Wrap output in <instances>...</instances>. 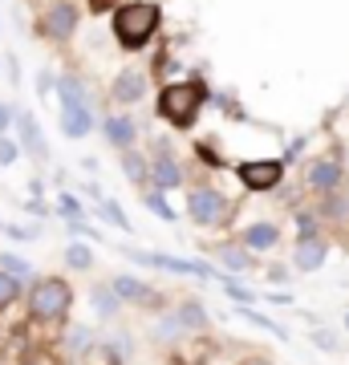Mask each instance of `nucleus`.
Segmentation results:
<instances>
[{"label":"nucleus","mask_w":349,"mask_h":365,"mask_svg":"<svg viewBox=\"0 0 349 365\" xmlns=\"http://www.w3.org/2000/svg\"><path fill=\"white\" fill-rule=\"evenodd\" d=\"M29 365H53V361H45V357H37V361H29Z\"/></svg>","instance_id":"nucleus-33"},{"label":"nucleus","mask_w":349,"mask_h":365,"mask_svg":"<svg viewBox=\"0 0 349 365\" xmlns=\"http://www.w3.org/2000/svg\"><path fill=\"white\" fill-rule=\"evenodd\" d=\"M16 130H21V143H25V150L33 158H49V146H45V138H41V126L33 114H16Z\"/></svg>","instance_id":"nucleus-8"},{"label":"nucleus","mask_w":349,"mask_h":365,"mask_svg":"<svg viewBox=\"0 0 349 365\" xmlns=\"http://www.w3.org/2000/svg\"><path fill=\"white\" fill-rule=\"evenodd\" d=\"M345 329H349V317H345Z\"/></svg>","instance_id":"nucleus-35"},{"label":"nucleus","mask_w":349,"mask_h":365,"mask_svg":"<svg viewBox=\"0 0 349 365\" xmlns=\"http://www.w3.org/2000/svg\"><path fill=\"white\" fill-rule=\"evenodd\" d=\"M146 207H151V211H158V215H163V220H175V211H171L167 207V199H163V195H146Z\"/></svg>","instance_id":"nucleus-24"},{"label":"nucleus","mask_w":349,"mask_h":365,"mask_svg":"<svg viewBox=\"0 0 349 365\" xmlns=\"http://www.w3.org/2000/svg\"><path fill=\"white\" fill-rule=\"evenodd\" d=\"M65 309H69V284L65 280L45 276V280L33 284V292H29V313L37 317V321H57V317H65Z\"/></svg>","instance_id":"nucleus-3"},{"label":"nucleus","mask_w":349,"mask_h":365,"mask_svg":"<svg viewBox=\"0 0 349 365\" xmlns=\"http://www.w3.org/2000/svg\"><path fill=\"white\" fill-rule=\"evenodd\" d=\"M317 345H321V349H337V341H333V333H317Z\"/></svg>","instance_id":"nucleus-31"},{"label":"nucleus","mask_w":349,"mask_h":365,"mask_svg":"<svg viewBox=\"0 0 349 365\" xmlns=\"http://www.w3.org/2000/svg\"><path fill=\"white\" fill-rule=\"evenodd\" d=\"M93 304H98V313L102 317H114L118 313V297L110 288H93Z\"/></svg>","instance_id":"nucleus-18"},{"label":"nucleus","mask_w":349,"mask_h":365,"mask_svg":"<svg viewBox=\"0 0 349 365\" xmlns=\"http://www.w3.org/2000/svg\"><path fill=\"white\" fill-rule=\"evenodd\" d=\"M179 321H183L187 329H203V321H207V317H203V309H199L195 300H187V304L179 309Z\"/></svg>","instance_id":"nucleus-19"},{"label":"nucleus","mask_w":349,"mask_h":365,"mask_svg":"<svg viewBox=\"0 0 349 365\" xmlns=\"http://www.w3.org/2000/svg\"><path fill=\"white\" fill-rule=\"evenodd\" d=\"M244 365H268V361H260V357H256V361H244Z\"/></svg>","instance_id":"nucleus-34"},{"label":"nucleus","mask_w":349,"mask_h":365,"mask_svg":"<svg viewBox=\"0 0 349 365\" xmlns=\"http://www.w3.org/2000/svg\"><path fill=\"white\" fill-rule=\"evenodd\" d=\"M155 182L163 187V191L179 187V167L171 163V155H158V158H155Z\"/></svg>","instance_id":"nucleus-14"},{"label":"nucleus","mask_w":349,"mask_h":365,"mask_svg":"<svg viewBox=\"0 0 349 365\" xmlns=\"http://www.w3.org/2000/svg\"><path fill=\"white\" fill-rule=\"evenodd\" d=\"M280 163L272 158V163H244L240 167V179H244V187H252V191H272L276 182H280Z\"/></svg>","instance_id":"nucleus-6"},{"label":"nucleus","mask_w":349,"mask_h":365,"mask_svg":"<svg viewBox=\"0 0 349 365\" xmlns=\"http://www.w3.org/2000/svg\"><path fill=\"white\" fill-rule=\"evenodd\" d=\"M86 345H90V333H86V329H74V333H69V349L81 353Z\"/></svg>","instance_id":"nucleus-26"},{"label":"nucleus","mask_w":349,"mask_h":365,"mask_svg":"<svg viewBox=\"0 0 349 365\" xmlns=\"http://www.w3.org/2000/svg\"><path fill=\"white\" fill-rule=\"evenodd\" d=\"M106 138L114 146H130L134 143V122L130 118H106Z\"/></svg>","instance_id":"nucleus-13"},{"label":"nucleus","mask_w":349,"mask_h":365,"mask_svg":"<svg viewBox=\"0 0 349 365\" xmlns=\"http://www.w3.org/2000/svg\"><path fill=\"white\" fill-rule=\"evenodd\" d=\"M118 4H122V0H90V13H110Z\"/></svg>","instance_id":"nucleus-28"},{"label":"nucleus","mask_w":349,"mask_h":365,"mask_svg":"<svg viewBox=\"0 0 349 365\" xmlns=\"http://www.w3.org/2000/svg\"><path fill=\"white\" fill-rule=\"evenodd\" d=\"M53 90V73H49V69H41V73H37V93H49Z\"/></svg>","instance_id":"nucleus-29"},{"label":"nucleus","mask_w":349,"mask_h":365,"mask_svg":"<svg viewBox=\"0 0 349 365\" xmlns=\"http://www.w3.org/2000/svg\"><path fill=\"white\" fill-rule=\"evenodd\" d=\"M293 260H297V268H305V272L321 268L325 264V244L321 240H313V235H305V240L297 244V256H293Z\"/></svg>","instance_id":"nucleus-11"},{"label":"nucleus","mask_w":349,"mask_h":365,"mask_svg":"<svg viewBox=\"0 0 349 365\" xmlns=\"http://www.w3.org/2000/svg\"><path fill=\"white\" fill-rule=\"evenodd\" d=\"M158 29V4L151 0H134V4H118L114 13V37L122 49H143Z\"/></svg>","instance_id":"nucleus-1"},{"label":"nucleus","mask_w":349,"mask_h":365,"mask_svg":"<svg viewBox=\"0 0 349 365\" xmlns=\"http://www.w3.org/2000/svg\"><path fill=\"white\" fill-rule=\"evenodd\" d=\"M244 240L252 248H272V244H276V227H272V223H256V227H248Z\"/></svg>","instance_id":"nucleus-17"},{"label":"nucleus","mask_w":349,"mask_h":365,"mask_svg":"<svg viewBox=\"0 0 349 365\" xmlns=\"http://www.w3.org/2000/svg\"><path fill=\"white\" fill-rule=\"evenodd\" d=\"M134 260L143 264H155V268H167V272H183V276H211L207 264H191V260H171V256H151V252H126Z\"/></svg>","instance_id":"nucleus-7"},{"label":"nucleus","mask_w":349,"mask_h":365,"mask_svg":"<svg viewBox=\"0 0 349 365\" xmlns=\"http://www.w3.org/2000/svg\"><path fill=\"white\" fill-rule=\"evenodd\" d=\"M122 170H126V175H130L134 182H146V167H143V158H138V155H130V150L122 155Z\"/></svg>","instance_id":"nucleus-21"},{"label":"nucleus","mask_w":349,"mask_h":365,"mask_svg":"<svg viewBox=\"0 0 349 365\" xmlns=\"http://www.w3.org/2000/svg\"><path fill=\"white\" fill-rule=\"evenodd\" d=\"M220 256H223V264H232V268H240V272H244V268H252V260H248L240 248H223Z\"/></svg>","instance_id":"nucleus-23"},{"label":"nucleus","mask_w":349,"mask_h":365,"mask_svg":"<svg viewBox=\"0 0 349 365\" xmlns=\"http://www.w3.org/2000/svg\"><path fill=\"white\" fill-rule=\"evenodd\" d=\"M187 211H191L195 223L211 227V223L223 220V195L211 191V187H199V191H191V199H187Z\"/></svg>","instance_id":"nucleus-5"},{"label":"nucleus","mask_w":349,"mask_h":365,"mask_svg":"<svg viewBox=\"0 0 349 365\" xmlns=\"http://www.w3.org/2000/svg\"><path fill=\"white\" fill-rule=\"evenodd\" d=\"M16 292H21V284H16L9 272H0V309H4V304H13Z\"/></svg>","instance_id":"nucleus-22"},{"label":"nucleus","mask_w":349,"mask_h":365,"mask_svg":"<svg viewBox=\"0 0 349 365\" xmlns=\"http://www.w3.org/2000/svg\"><path fill=\"white\" fill-rule=\"evenodd\" d=\"M313 227H317V223H313V215H300V235H313Z\"/></svg>","instance_id":"nucleus-32"},{"label":"nucleus","mask_w":349,"mask_h":365,"mask_svg":"<svg viewBox=\"0 0 349 365\" xmlns=\"http://www.w3.org/2000/svg\"><path fill=\"white\" fill-rule=\"evenodd\" d=\"M57 90H61V106H86V90H81L78 78H61Z\"/></svg>","instance_id":"nucleus-16"},{"label":"nucleus","mask_w":349,"mask_h":365,"mask_svg":"<svg viewBox=\"0 0 349 365\" xmlns=\"http://www.w3.org/2000/svg\"><path fill=\"white\" fill-rule=\"evenodd\" d=\"M74 29H78V9H74L69 0L49 4L45 16H41V37H49V41H69L74 37Z\"/></svg>","instance_id":"nucleus-4"},{"label":"nucleus","mask_w":349,"mask_h":365,"mask_svg":"<svg viewBox=\"0 0 349 365\" xmlns=\"http://www.w3.org/2000/svg\"><path fill=\"white\" fill-rule=\"evenodd\" d=\"M61 130L69 134V138H86V134L93 130L90 106H65V110H61Z\"/></svg>","instance_id":"nucleus-9"},{"label":"nucleus","mask_w":349,"mask_h":365,"mask_svg":"<svg viewBox=\"0 0 349 365\" xmlns=\"http://www.w3.org/2000/svg\"><path fill=\"white\" fill-rule=\"evenodd\" d=\"M146 93V78L138 73V69H126V73H118V81H114V98L118 102H138Z\"/></svg>","instance_id":"nucleus-10"},{"label":"nucleus","mask_w":349,"mask_h":365,"mask_svg":"<svg viewBox=\"0 0 349 365\" xmlns=\"http://www.w3.org/2000/svg\"><path fill=\"white\" fill-rule=\"evenodd\" d=\"M9 122H13V110H9V106L0 102V134L9 130Z\"/></svg>","instance_id":"nucleus-30"},{"label":"nucleus","mask_w":349,"mask_h":365,"mask_svg":"<svg viewBox=\"0 0 349 365\" xmlns=\"http://www.w3.org/2000/svg\"><path fill=\"white\" fill-rule=\"evenodd\" d=\"M203 98H207L203 81H179V86H167L163 98H158V114L167 118V122H175V126H191V118H195V110H199Z\"/></svg>","instance_id":"nucleus-2"},{"label":"nucleus","mask_w":349,"mask_h":365,"mask_svg":"<svg viewBox=\"0 0 349 365\" xmlns=\"http://www.w3.org/2000/svg\"><path fill=\"white\" fill-rule=\"evenodd\" d=\"M114 292H118V297H126V300H155V297L143 288V280H134V276H118V280H114Z\"/></svg>","instance_id":"nucleus-15"},{"label":"nucleus","mask_w":349,"mask_h":365,"mask_svg":"<svg viewBox=\"0 0 349 365\" xmlns=\"http://www.w3.org/2000/svg\"><path fill=\"white\" fill-rule=\"evenodd\" d=\"M16 158V143H9V138H0V167H9Z\"/></svg>","instance_id":"nucleus-27"},{"label":"nucleus","mask_w":349,"mask_h":365,"mask_svg":"<svg viewBox=\"0 0 349 365\" xmlns=\"http://www.w3.org/2000/svg\"><path fill=\"white\" fill-rule=\"evenodd\" d=\"M4 268H9V276H25V272H29V264L16 260L13 252H4Z\"/></svg>","instance_id":"nucleus-25"},{"label":"nucleus","mask_w":349,"mask_h":365,"mask_svg":"<svg viewBox=\"0 0 349 365\" xmlns=\"http://www.w3.org/2000/svg\"><path fill=\"white\" fill-rule=\"evenodd\" d=\"M341 182V167L337 163H313L309 167V187L313 191H333Z\"/></svg>","instance_id":"nucleus-12"},{"label":"nucleus","mask_w":349,"mask_h":365,"mask_svg":"<svg viewBox=\"0 0 349 365\" xmlns=\"http://www.w3.org/2000/svg\"><path fill=\"white\" fill-rule=\"evenodd\" d=\"M65 260L74 264V268H90L93 256H90V248H86V244H69V248H65Z\"/></svg>","instance_id":"nucleus-20"}]
</instances>
